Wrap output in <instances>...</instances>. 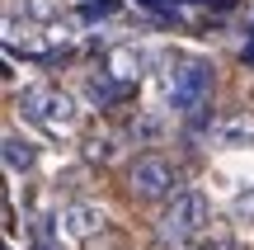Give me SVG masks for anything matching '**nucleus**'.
I'll return each mask as SVG.
<instances>
[{"mask_svg":"<svg viewBox=\"0 0 254 250\" xmlns=\"http://www.w3.org/2000/svg\"><path fill=\"white\" fill-rule=\"evenodd\" d=\"M207 222H212L207 194H202V189H179V194L165 203V213H160V222H155V232H160V246L184 250V246H193L202 232H207Z\"/></svg>","mask_w":254,"mask_h":250,"instance_id":"f257e3e1","label":"nucleus"},{"mask_svg":"<svg viewBox=\"0 0 254 250\" xmlns=\"http://www.w3.org/2000/svg\"><path fill=\"white\" fill-rule=\"evenodd\" d=\"M212 90V66L198 57H170L165 66V104L174 113H198Z\"/></svg>","mask_w":254,"mask_h":250,"instance_id":"f03ea898","label":"nucleus"},{"mask_svg":"<svg viewBox=\"0 0 254 250\" xmlns=\"http://www.w3.org/2000/svg\"><path fill=\"white\" fill-rule=\"evenodd\" d=\"M19 113H24V123H33L38 132H47V137L71 132L75 118H80V109H75L71 94H66V90H47V85L19 94Z\"/></svg>","mask_w":254,"mask_h":250,"instance_id":"7ed1b4c3","label":"nucleus"},{"mask_svg":"<svg viewBox=\"0 0 254 250\" xmlns=\"http://www.w3.org/2000/svg\"><path fill=\"white\" fill-rule=\"evenodd\" d=\"M127 184H132L136 198H165L179 184V166L165 156H136L132 170H127Z\"/></svg>","mask_w":254,"mask_h":250,"instance_id":"20e7f679","label":"nucleus"},{"mask_svg":"<svg viewBox=\"0 0 254 250\" xmlns=\"http://www.w3.org/2000/svg\"><path fill=\"white\" fill-rule=\"evenodd\" d=\"M146 71H151V52H146V47H113L109 66H104V76H113V81H123V85L141 81Z\"/></svg>","mask_w":254,"mask_h":250,"instance_id":"39448f33","label":"nucleus"},{"mask_svg":"<svg viewBox=\"0 0 254 250\" xmlns=\"http://www.w3.org/2000/svg\"><path fill=\"white\" fill-rule=\"evenodd\" d=\"M99 227H104V213H99L94 203H71V208L62 213V232H66V236H75V241L94 236Z\"/></svg>","mask_w":254,"mask_h":250,"instance_id":"423d86ee","label":"nucleus"},{"mask_svg":"<svg viewBox=\"0 0 254 250\" xmlns=\"http://www.w3.org/2000/svg\"><path fill=\"white\" fill-rule=\"evenodd\" d=\"M212 147H250L254 142V118L250 113H236V118H221L217 128L207 132Z\"/></svg>","mask_w":254,"mask_h":250,"instance_id":"0eeeda50","label":"nucleus"},{"mask_svg":"<svg viewBox=\"0 0 254 250\" xmlns=\"http://www.w3.org/2000/svg\"><path fill=\"white\" fill-rule=\"evenodd\" d=\"M33 161H38L33 142H24V137H14V132H9V137H5V166H9V175H28V170H33Z\"/></svg>","mask_w":254,"mask_h":250,"instance_id":"6e6552de","label":"nucleus"},{"mask_svg":"<svg viewBox=\"0 0 254 250\" xmlns=\"http://www.w3.org/2000/svg\"><path fill=\"white\" fill-rule=\"evenodd\" d=\"M123 90V81H113V76H104V81H99V76H94V81H90V104H113V94H118Z\"/></svg>","mask_w":254,"mask_h":250,"instance_id":"1a4fd4ad","label":"nucleus"},{"mask_svg":"<svg viewBox=\"0 0 254 250\" xmlns=\"http://www.w3.org/2000/svg\"><path fill=\"white\" fill-rule=\"evenodd\" d=\"M80 14L85 19H113V14H123V0H90Z\"/></svg>","mask_w":254,"mask_h":250,"instance_id":"9d476101","label":"nucleus"},{"mask_svg":"<svg viewBox=\"0 0 254 250\" xmlns=\"http://www.w3.org/2000/svg\"><path fill=\"white\" fill-rule=\"evenodd\" d=\"M231 213H236L240 222H254V189H245V194L236 198V208H231Z\"/></svg>","mask_w":254,"mask_h":250,"instance_id":"9b49d317","label":"nucleus"},{"mask_svg":"<svg viewBox=\"0 0 254 250\" xmlns=\"http://www.w3.org/2000/svg\"><path fill=\"white\" fill-rule=\"evenodd\" d=\"M141 132V142H155V132H160V118H136L132 123V137Z\"/></svg>","mask_w":254,"mask_h":250,"instance_id":"f8f14e48","label":"nucleus"},{"mask_svg":"<svg viewBox=\"0 0 254 250\" xmlns=\"http://www.w3.org/2000/svg\"><path fill=\"white\" fill-rule=\"evenodd\" d=\"M198 250H236V241H231V236H212V241H202Z\"/></svg>","mask_w":254,"mask_h":250,"instance_id":"ddd939ff","label":"nucleus"},{"mask_svg":"<svg viewBox=\"0 0 254 250\" xmlns=\"http://www.w3.org/2000/svg\"><path fill=\"white\" fill-rule=\"evenodd\" d=\"M33 250H52V241H47V222H38V241H33Z\"/></svg>","mask_w":254,"mask_h":250,"instance_id":"4468645a","label":"nucleus"},{"mask_svg":"<svg viewBox=\"0 0 254 250\" xmlns=\"http://www.w3.org/2000/svg\"><path fill=\"white\" fill-rule=\"evenodd\" d=\"M141 5H155V9H170V5H179V0H141Z\"/></svg>","mask_w":254,"mask_h":250,"instance_id":"2eb2a0df","label":"nucleus"},{"mask_svg":"<svg viewBox=\"0 0 254 250\" xmlns=\"http://www.w3.org/2000/svg\"><path fill=\"white\" fill-rule=\"evenodd\" d=\"M245 66H254V38L245 43Z\"/></svg>","mask_w":254,"mask_h":250,"instance_id":"dca6fc26","label":"nucleus"}]
</instances>
